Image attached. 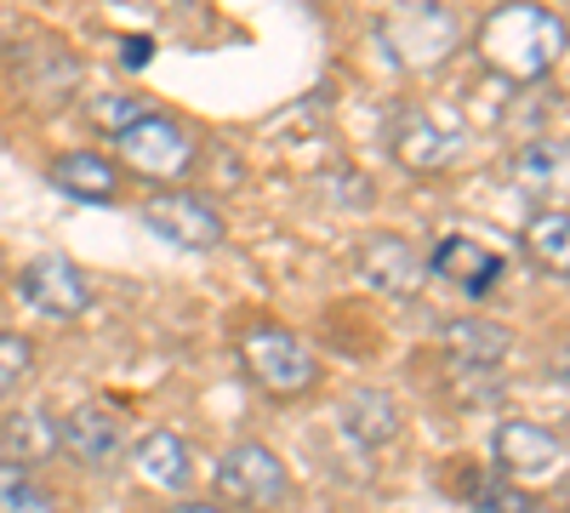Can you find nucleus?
I'll list each match as a JSON object with an SVG mask.
<instances>
[{"label":"nucleus","instance_id":"nucleus-1","mask_svg":"<svg viewBox=\"0 0 570 513\" xmlns=\"http://www.w3.org/2000/svg\"><path fill=\"white\" fill-rule=\"evenodd\" d=\"M473 52H480L491 75L513 86H537L564 58V18L548 12L542 0H508V7L485 12V23L473 29Z\"/></svg>","mask_w":570,"mask_h":513},{"label":"nucleus","instance_id":"nucleus-2","mask_svg":"<svg viewBox=\"0 0 570 513\" xmlns=\"http://www.w3.org/2000/svg\"><path fill=\"white\" fill-rule=\"evenodd\" d=\"M383 40L411 75H434L462 46V23H456L451 7H440V0H405L400 12L383 18Z\"/></svg>","mask_w":570,"mask_h":513},{"label":"nucleus","instance_id":"nucleus-3","mask_svg":"<svg viewBox=\"0 0 570 513\" xmlns=\"http://www.w3.org/2000/svg\"><path fill=\"white\" fill-rule=\"evenodd\" d=\"M240 359L252 371V383L268 388L274 399H297L320 383V359L314 348L297 337V332H285V325H257V332H246L240 343Z\"/></svg>","mask_w":570,"mask_h":513},{"label":"nucleus","instance_id":"nucleus-4","mask_svg":"<svg viewBox=\"0 0 570 513\" xmlns=\"http://www.w3.org/2000/svg\"><path fill=\"white\" fill-rule=\"evenodd\" d=\"M120 160L137 171V177H155V182H177L183 189V177L195 171V160H200V144H195V131H188L183 120H171V115H142L137 126H126L120 137Z\"/></svg>","mask_w":570,"mask_h":513},{"label":"nucleus","instance_id":"nucleus-5","mask_svg":"<svg viewBox=\"0 0 570 513\" xmlns=\"http://www.w3.org/2000/svg\"><path fill=\"white\" fill-rule=\"evenodd\" d=\"M217 491L234 502V507H252V513H268L292 496V474H285V462L257 445V440H240L228 445V456L217 462Z\"/></svg>","mask_w":570,"mask_h":513},{"label":"nucleus","instance_id":"nucleus-6","mask_svg":"<svg viewBox=\"0 0 570 513\" xmlns=\"http://www.w3.org/2000/svg\"><path fill=\"white\" fill-rule=\"evenodd\" d=\"M137 211H142V223H149L160 240H171L183 251H217L228 240L223 211L212 200H200V195H188V189H160V195L142 200Z\"/></svg>","mask_w":570,"mask_h":513},{"label":"nucleus","instance_id":"nucleus-7","mask_svg":"<svg viewBox=\"0 0 570 513\" xmlns=\"http://www.w3.org/2000/svg\"><path fill=\"white\" fill-rule=\"evenodd\" d=\"M491 456L502 480H548L564 468V434L548 428V423H525V416H513L491 434Z\"/></svg>","mask_w":570,"mask_h":513},{"label":"nucleus","instance_id":"nucleus-8","mask_svg":"<svg viewBox=\"0 0 570 513\" xmlns=\"http://www.w3.org/2000/svg\"><path fill=\"white\" fill-rule=\"evenodd\" d=\"M18 292H23V303H29L35 314L58 319V325H69V319H80V314L91 308V286H86V274H80L69 257H58V251L35 257V263L18 274Z\"/></svg>","mask_w":570,"mask_h":513},{"label":"nucleus","instance_id":"nucleus-9","mask_svg":"<svg viewBox=\"0 0 570 513\" xmlns=\"http://www.w3.org/2000/svg\"><path fill=\"white\" fill-rule=\"evenodd\" d=\"M360 274H365V286H376L383 297H416L428 286V257L405 235H365Z\"/></svg>","mask_w":570,"mask_h":513},{"label":"nucleus","instance_id":"nucleus-10","mask_svg":"<svg viewBox=\"0 0 570 513\" xmlns=\"http://www.w3.org/2000/svg\"><path fill=\"white\" fill-rule=\"evenodd\" d=\"M63 451L80 462V468H109V462L126 451V423H120V411L104 405V399H86L63 416Z\"/></svg>","mask_w":570,"mask_h":513},{"label":"nucleus","instance_id":"nucleus-11","mask_svg":"<svg viewBox=\"0 0 570 513\" xmlns=\"http://www.w3.org/2000/svg\"><path fill=\"white\" fill-rule=\"evenodd\" d=\"M462 149V126H445L440 115H428V109H405L394 120V160L416 177L428 171H445V160Z\"/></svg>","mask_w":570,"mask_h":513},{"label":"nucleus","instance_id":"nucleus-12","mask_svg":"<svg viewBox=\"0 0 570 513\" xmlns=\"http://www.w3.org/2000/svg\"><path fill=\"white\" fill-rule=\"evenodd\" d=\"M428 274L451 279V286L468 292V297H491V286L508 274V263H502L497 251H485V246H473V240L451 235V240L434 246V257H428Z\"/></svg>","mask_w":570,"mask_h":513},{"label":"nucleus","instance_id":"nucleus-13","mask_svg":"<svg viewBox=\"0 0 570 513\" xmlns=\"http://www.w3.org/2000/svg\"><path fill=\"white\" fill-rule=\"evenodd\" d=\"M63 451V428L52 411L40 405H23L12 411L7 423H0V462H18V468H40V462H52Z\"/></svg>","mask_w":570,"mask_h":513},{"label":"nucleus","instance_id":"nucleus-14","mask_svg":"<svg viewBox=\"0 0 570 513\" xmlns=\"http://www.w3.org/2000/svg\"><path fill=\"white\" fill-rule=\"evenodd\" d=\"M52 189H63L69 200H91V206H115L120 200V166H109L104 155L91 149H75V155H58L46 166Z\"/></svg>","mask_w":570,"mask_h":513},{"label":"nucleus","instance_id":"nucleus-15","mask_svg":"<svg viewBox=\"0 0 570 513\" xmlns=\"http://www.w3.org/2000/svg\"><path fill=\"white\" fill-rule=\"evenodd\" d=\"M440 343H445V354H451L456 365H468V371H497V365L508 359V348H513V337L502 332L497 319H473V314L451 319L445 332H440Z\"/></svg>","mask_w":570,"mask_h":513},{"label":"nucleus","instance_id":"nucleus-16","mask_svg":"<svg viewBox=\"0 0 570 513\" xmlns=\"http://www.w3.org/2000/svg\"><path fill=\"white\" fill-rule=\"evenodd\" d=\"M131 462H137V474L149 480L155 491H183V485H188V474H195V462H188L183 434H171V428L142 434V440H137V451H131Z\"/></svg>","mask_w":570,"mask_h":513},{"label":"nucleus","instance_id":"nucleus-17","mask_svg":"<svg viewBox=\"0 0 570 513\" xmlns=\"http://www.w3.org/2000/svg\"><path fill=\"white\" fill-rule=\"evenodd\" d=\"M343 428L360 440V445H389L400 434V405L383 394V388H354L343 399Z\"/></svg>","mask_w":570,"mask_h":513},{"label":"nucleus","instance_id":"nucleus-18","mask_svg":"<svg viewBox=\"0 0 570 513\" xmlns=\"http://www.w3.org/2000/svg\"><path fill=\"white\" fill-rule=\"evenodd\" d=\"M519 246H525V257H531L542 274L564 279V268H570V217H564L559 206L537 211V217L525 223V235H519Z\"/></svg>","mask_w":570,"mask_h":513},{"label":"nucleus","instance_id":"nucleus-19","mask_svg":"<svg viewBox=\"0 0 570 513\" xmlns=\"http://www.w3.org/2000/svg\"><path fill=\"white\" fill-rule=\"evenodd\" d=\"M0 513H63V502L35 468L0 462Z\"/></svg>","mask_w":570,"mask_h":513},{"label":"nucleus","instance_id":"nucleus-20","mask_svg":"<svg viewBox=\"0 0 570 513\" xmlns=\"http://www.w3.org/2000/svg\"><path fill=\"white\" fill-rule=\"evenodd\" d=\"M86 115H91V126H98L104 137H120L126 126H137L149 109H142L137 98H126V91H115V98H91V109H86Z\"/></svg>","mask_w":570,"mask_h":513},{"label":"nucleus","instance_id":"nucleus-21","mask_svg":"<svg viewBox=\"0 0 570 513\" xmlns=\"http://www.w3.org/2000/svg\"><path fill=\"white\" fill-rule=\"evenodd\" d=\"M35 371V343L23 332H0V394H12Z\"/></svg>","mask_w":570,"mask_h":513},{"label":"nucleus","instance_id":"nucleus-22","mask_svg":"<svg viewBox=\"0 0 570 513\" xmlns=\"http://www.w3.org/2000/svg\"><path fill=\"white\" fill-rule=\"evenodd\" d=\"M473 507L480 513H542L537 496H525L519 485H502V480H485L480 491H473Z\"/></svg>","mask_w":570,"mask_h":513},{"label":"nucleus","instance_id":"nucleus-23","mask_svg":"<svg viewBox=\"0 0 570 513\" xmlns=\"http://www.w3.org/2000/svg\"><path fill=\"white\" fill-rule=\"evenodd\" d=\"M519 177L525 182H564V144H531L519 155Z\"/></svg>","mask_w":570,"mask_h":513},{"label":"nucleus","instance_id":"nucleus-24","mask_svg":"<svg viewBox=\"0 0 570 513\" xmlns=\"http://www.w3.org/2000/svg\"><path fill=\"white\" fill-rule=\"evenodd\" d=\"M171 513H223V507H217V502H177Z\"/></svg>","mask_w":570,"mask_h":513},{"label":"nucleus","instance_id":"nucleus-25","mask_svg":"<svg viewBox=\"0 0 570 513\" xmlns=\"http://www.w3.org/2000/svg\"><path fill=\"white\" fill-rule=\"evenodd\" d=\"M0 274H7V257H0Z\"/></svg>","mask_w":570,"mask_h":513}]
</instances>
